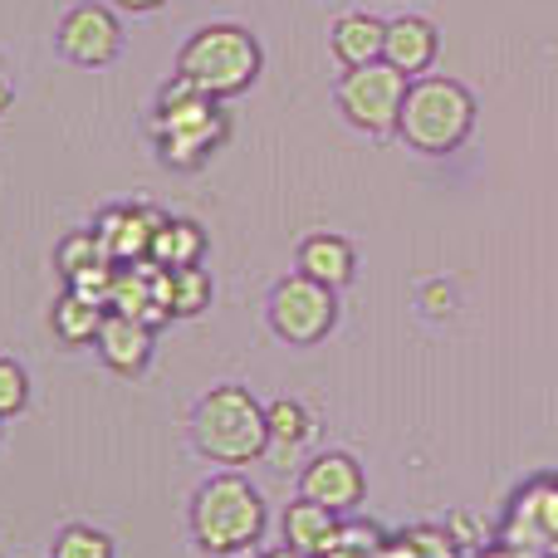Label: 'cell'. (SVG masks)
<instances>
[{
	"instance_id": "cell-2",
	"label": "cell",
	"mask_w": 558,
	"mask_h": 558,
	"mask_svg": "<svg viewBox=\"0 0 558 558\" xmlns=\"http://www.w3.org/2000/svg\"><path fill=\"white\" fill-rule=\"evenodd\" d=\"M260 64H265L260 39L245 25L221 20V25L196 29L182 45V54H177V78L192 84L196 94H206V98H235L260 78Z\"/></svg>"
},
{
	"instance_id": "cell-7",
	"label": "cell",
	"mask_w": 558,
	"mask_h": 558,
	"mask_svg": "<svg viewBox=\"0 0 558 558\" xmlns=\"http://www.w3.org/2000/svg\"><path fill=\"white\" fill-rule=\"evenodd\" d=\"M265 314H270V328L284 338V343L308 348V343H318V338L333 333L338 289H328V284H318V279L294 270L270 289V308H265Z\"/></svg>"
},
{
	"instance_id": "cell-12",
	"label": "cell",
	"mask_w": 558,
	"mask_h": 558,
	"mask_svg": "<svg viewBox=\"0 0 558 558\" xmlns=\"http://www.w3.org/2000/svg\"><path fill=\"white\" fill-rule=\"evenodd\" d=\"M94 348H98V357H104L113 373L137 377L147 367V357H153V324H143V318H133V314H118V308H108L104 328H98V338H94Z\"/></svg>"
},
{
	"instance_id": "cell-25",
	"label": "cell",
	"mask_w": 558,
	"mask_h": 558,
	"mask_svg": "<svg viewBox=\"0 0 558 558\" xmlns=\"http://www.w3.org/2000/svg\"><path fill=\"white\" fill-rule=\"evenodd\" d=\"M260 558H308V554H299V549H289V544H279V549H270V554H260Z\"/></svg>"
},
{
	"instance_id": "cell-15",
	"label": "cell",
	"mask_w": 558,
	"mask_h": 558,
	"mask_svg": "<svg viewBox=\"0 0 558 558\" xmlns=\"http://www.w3.org/2000/svg\"><path fill=\"white\" fill-rule=\"evenodd\" d=\"M153 231H157V216L153 211H108L98 221V245H104L108 260L118 265H137L153 245Z\"/></svg>"
},
{
	"instance_id": "cell-20",
	"label": "cell",
	"mask_w": 558,
	"mask_h": 558,
	"mask_svg": "<svg viewBox=\"0 0 558 558\" xmlns=\"http://www.w3.org/2000/svg\"><path fill=\"white\" fill-rule=\"evenodd\" d=\"M162 304L167 314H202L211 304V275L202 265H177V270H162Z\"/></svg>"
},
{
	"instance_id": "cell-17",
	"label": "cell",
	"mask_w": 558,
	"mask_h": 558,
	"mask_svg": "<svg viewBox=\"0 0 558 558\" xmlns=\"http://www.w3.org/2000/svg\"><path fill=\"white\" fill-rule=\"evenodd\" d=\"M383 35H387V20L367 15V10H353L333 25V54L343 69H357V64H373L383 59Z\"/></svg>"
},
{
	"instance_id": "cell-14",
	"label": "cell",
	"mask_w": 558,
	"mask_h": 558,
	"mask_svg": "<svg viewBox=\"0 0 558 558\" xmlns=\"http://www.w3.org/2000/svg\"><path fill=\"white\" fill-rule=\"evenodd\" d=\"M343 530H348L343 514L324 510V505L304 500V495H299V500L284 510V520H279V534H284V544H289V549H299V554H308V558L333 554L338 544H343Z\"/></svg>"
},
{
	"instance_id": "cell-21",
	"label": "cell",
	"mask_w": 558,
	"mask_h": 558,
	"mask_svg": "<svg viewBox=\"0 0 558 558\" xmlns=\"http://www.w3.org/2000/svg\"><path fill=\"white\" fill-rule=\"evenodd\" d=\"M49 558H113V539L94 524H69V530H59Z\"/></svg>"
},
{
	"instance_id": "cell-13",
	"label": "cell",
	"mask_w": 558,
	"mask_h": 558,
	"mask_svg": "<svg viewBox=\"0 0 558 558\" xmlns=\"http://www.w3.org/2000/svg\"><path fill=\"white\" fill-rule=\"evenodd\" d=\"M436 49H441V35L426 15H397L387 20L383 35V59L407 78H422L426 69L436 64Z\"/></svg>"
},
{
	"instance_id": "cell-3",
	"label": "cell",
	"mask_w": 558,
	"mask_h": 558,
	"mask_svg": "<svg viewBox=\"0 0 558 558\" xmlns=\"http://www.w3.org/2000/svg\"><path fill=\"white\" fill-rule=\"evenodd\" d=\"M192 441L206 461L226 471L265 461V407L235 383L211 387L192 412Z\"/></svg>"
},
{
	"instance_id": "cell-27",
	"label": "cell",
	"mask_w": 558,
	"mask_h": 558,
	"mask_svg": "<svg viewBox=\"0 0 558 558\" xmlns=\"http://www.w3.org/2000/svg\"><path fill=\"white\" fill-rule=\"evenodd\" d=\"M549 558H558V544H554V549H549Z\"/></svg>"
},
{
	"instance_id": "cell-10",
	"label": "cell",
	"mask_w": 558,
	"mask_h": 558,
	"mask_svg": "<svg viewBox=\"0 0 558 558\" xmlns=\"http://www.w3.org/2000/svg\"><path fill=\"white\" fill-rule=\"evenodd\" d=\"M299 495L314 505H324V510L333 514H348L363 505L367 495V481H363V465L353 461L348 451H318L304 461V471H299Z\"/></svg>"
},
{
	"instance_id": "cell-8",
	"label": "cell",
	"mask_w": 558,
	"mask_h": 558,
	"mask_svg": "<svg viewBox=\"0 0 558 558\" xmlns=\"http://www.w3.org/2000/svg\"><path fill=\"white\" fill-rule=\"evenodd\" d=\"M500 544L514 554L549 558L558 544V475H539V481L520 485L500 524Z\"/></svg>"
},
{
	"instance_id": "cell-16",
	"label": "cell",
	"mask_w": 558,
	"mask_h": 558,
	"mask_svg": "<svg viewBox=\"0 0 558 558\" xmlns=\"http://www.w3.org/2000/svg\"><path fill=\"white\" fill-rule=\"evenodd\" d=\"M357 270V255L353 245L343 241V235H308V241H299V275L318 279V284L328 289H343L348 279Z\"/></svg>"
},
{
	"instance_id": "cell-1",
	"label": "cell",
	"mask_w": 558,
	"mask_h": 558,
	"mask_svg": "<svg viewBox=\"0 0 558 558\" xmlns=\"http://www.w3.org/2000/svg\"><path fill=\"white\" fill-rule=\"evenodd\" d=\"M265 500L241 471H221L192 495V539L216 558L255 549L265 534Z\"/></svg>"
},
{
	"instance_id": "cell-23",
	"label": "cell",
	"mask_w": 558,
	"mask_h": 558,
	"mask_svg": "<svg viewBox=\"0 0 558 558\" xmlns=\"http://www.w3.org/2000/svg\"><path fill=\"white\" fill-rule=\"evenodd\" d=\"M29 402V373L15 363V357H0V422L5 416H20Z\"/></svg>"
},
{
	"instance_id": "cell-6",
	"label": "cell",
	"mask_w": 558,
	"mask_h": 558,
	"mask_svg": "<svg viewBox=\"0 0 558 558\" xmlns=\"http://www.w3.org/2000/svg\"><path fill=\"white\" fill-rule=\"evenodd\" d=\"M412 78L397 74L387 59H373V64H357L343 69L338 78L333 98H338V113L367 137H387L397 133V118H402V98Z\"/></svg>"
},
{
	"instance_id": "cell-11",
	"label": "cell",
	"mask_w": 558,
	"mask_h": 558,
	"mask_svg": "<svg viewBox=\"0 0 558 558\" xmlns=\"http://www.w3.org/2000/svg\"><path fill=\"white\" fill-rule=\"evenodd\" d=\"M314 412L304 402H270L265 407V461L275 471H299L304 451L314 446Z\"/></svg>"
},
{
	"instance_id": "cell-22",
	"label": "cell",
	"mask_w": 558,
	"mask_h": 558,
	"mask_svg": "<svg viewBox=\"0 0 558 558\" xmlns=\"http://www.w3.org/2000/svg\"><path fill=\"white\" fill-rule=\"evenodd\" d=\"M54 265H59V275L64 279H78L84 270H94V265H113V260L104 255V245H98L94 231H78V235H69V241L59 245Z\"/></svg>"
},
{
	"instance_id": "cell-9",
	"label": "cell",
	"mask_w": 558,
	"mask_h": 558,
	"mask_svg": "<svg viewBox=\"0 0 558 558\" xmlns=\"http://www.w3.org/2000/svg\"><path fill=\"white\" fill-rule=\"evenodd\" d=\"M118 49H123V25H118V15L108 5L78 0L74 10H64V20H59V54L69 64L104 69L118 59Z\"/></svg>"
},
{
	"instance_id": "cell-26",
	"label": "cell",
	"mask_w": 558,
	"mask_h": 558,
	"mask_svg": "<svg viewBox=\"0 0 558 558\" xmlns=\"http://www.w3.org/2000/svg\"><path fill=\"white\" fill-rule=\"evenodd\" d=\"M5 108H10V78L0 74V113H5Z\"/></svg>"
},
{
	"instance_id": "cell-24",
	"label": "cell",
	"mask_w": 558,
	"mask_h": 558,
	"mask_svg": "<svg viewBox=\"0 0 558 558\" xmlns=\"http://www.w3.org/2000/svg\"><path fill=\"white\" fill-rule=\"evenodd\" d=\"M118 10H128V15H153V10H162L167 0H113Z\"/></svg>"
},
{
	"instance_id": "cell-5",
	"label": "cell",
	"mask_w": 558,
	"mask_h": 558,
	"mask_svg": "<svg viewBox=\"0 0 558 558\" xmlns=\"http://www.w3.org/2000/svg\"><path fill=\"white\" fill-rule=\"evenodd\" d=\"M231 123L221 113V98L196 94L192 84L172 78V84L157 94L153 108V137H157V157L167 167H202L216 147L226 143Z\"/></svg>"
},
{
	"instance_id": "cell-19",
	"label": "cell",
	"mask_w": 558,
	"mask_h": 558,
	"mask_svg": "<svg viewBox=\"0 0 558 558\" xmlns=\"http://www.w3.org/2000/svg\"><path fill=\"white\" fill-rule=\"evenodd\" d=\"M49 328H54V338L59 343H94L98 338V328H104V304H94V299H84V294H59V304L49 308Z\"/></svg>"
},
{
	"instance_id": "cell-18",
	"label": "cell",
	"mask_w": 558,
	"mask_h": 558,
	"mask_svg": "<svg viewBox=\"0 0 558 558\" xmlns=\"http://www.w3.org/2000/svg\"><path fill=\"white\" fill-rule=\"evenodd\" d=\"M206 255V231L196 221H157L153 245H147V260L157 270H177V265H202Z\"/></svg>"
},
{
	"instance_id": "cell-4",
	"label": "cell",
	"mask_w": 558,
	"mask_h": 558,
	"mask_svg": "<svg viewBox=\"0 0 558 558\" xmlns=\"http://www.w3.org/2000/svg\"><path fill=\"white\" fill-rule=\"evenodd\" d=\"M471 128H475V98L465 84L436 78V74H422L407 84L397 133H402V143L412 147V153L446 157L471 137Z\"/></svg>"
}]
</instances>
